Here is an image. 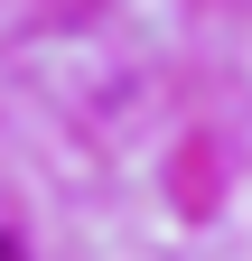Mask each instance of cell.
Masks as SVG:
<instances>
[{"label":"cell","mask_w":252,"mask_h":261,"mask_svg":"<svg viewBox=\"0 0 252 261\" xmlns=\"http://www.w3.org/2000/svg\"><path fill=\"white\" fill-rule=\"evenodd\" d=\"M0 261H10V252H0Z\"/></svg>","instance_id":"obj_1"}]
</instances>
